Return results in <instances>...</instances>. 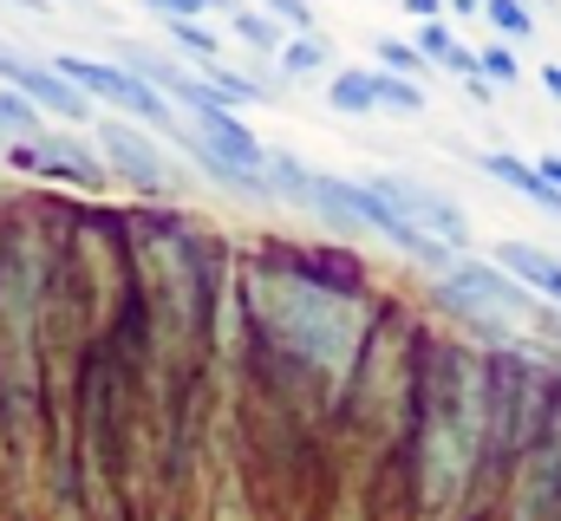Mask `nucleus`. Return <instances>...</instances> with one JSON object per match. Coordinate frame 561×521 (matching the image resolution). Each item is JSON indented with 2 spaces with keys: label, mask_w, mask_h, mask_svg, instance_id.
<instances>
[{
  "label": "nucleus",
  "mask_w": 561,
  "mask_h": 521,
  "mask_svg": "<svg viewBox=\"0 0 561 521\" xmlns=\"http://www.w3.org/2000/svg\"><path fill=\"white\" fill-rule=\"evenodd\" d=\"M268 326L294 352L320 359L327 372H346L366 339V306L353 293H333L320 280H280V306H268Z\"/></svg>",
  "instance_id": "obj_1"
},
{
  "label": "nucleus",
  "mask_w": 561,
  "mask_h": 521,
  "mask_svg": "<svg viewBox=\"0 0 561 521\" xmlns=\"http://www.w3.org/2000/svg\"><path fill=\"white\" fill-rule=\"evenodd\" d=\"M437 300L450 306V313H463L470 326H483L496 346H510V326H542V300L516 280V274H503L496 260H457L450 274H437Z\"/></svg>",
  "instance_id": "obj_2"
},
{
  "label": "nucleus",
  "mask_w": 561,
  "mask_h": 521,
  "mask_svg": "<svg viewBox=\"0 0 561 521\" xmlns=\"http://www.w3.org/2000/svg\"><path fill=\"white\" fill-rule=\"evenodd\" d=\"M92 105H112L118 118H138V125H150L157 137H183V125H176V112H170V99L157 92V85H144L138 72L125 66V59H85V53H59L53 59Z\"/></svg>",
  "instance_id": "obj_3"
},
{
  "label": "nucleus",
  "mask_w": 561,
  "mask_h": 521,
  "mask_svg": "<svg viewBox=\"0 0 561 521\" xmlns=\"http://www.w3.org/2000/svg\"><path fill=\"white\" fill-rule=\"evenodd\" d=\"M373 189H379V196H386L412 229H419V235L444 242L450 255H463V248H470V216H463L444 189H431V183H419V176H399V170H392V176H373Z\"/></svg>",
  "instance_id": "obj_4"
},
{
  "label": "nucleus",
  "mask_w": 561,
  "mask_h": 521,
  "mask_svg": "<svg viewBox=\"0 0 561 521\" xmlns=\"http://www.w3.org/2000/svg\"><path fill=\"white\" fill-rule=\"evenodd\" d=\"M0 85L20 92L26 105H39L46 118H59V125H85V118H92V99H85L53 59H26V53L0 46Z\"/></svg>",
  "instance_id": "obj_5"
},
{
  "label": "nucleus",
  "mask_w": 561,
  "mask_h": 521,
  "mask_svg": "<svg viewBox=\"0 0 561 521\" xmlns=\"http://www.w3.org/2000/svg\"><path fill=\"white\" fill-rule=\"evenodd\" d=\"M99 150H105V170H118V176H125L131 189H144V196H170V189H176L170 157H163L150 137H138L131 125L99 118Z\"/></svg>",
  "instance_id": "obj_6"
},
{
  "label": "nucleus",
  "mask_w": 561,
  "mask_h": 521,
  "mask_svg": "<svg viewBox=\"0 0 561 521\" xmlns=\"http://www.w3.org/2000/svg\"><path fill=\"white\" fill-rule=\"evenodd\" d=\"M7 163L33 170V176H59V183H79V189H105V163L99 150L72 143V137H33V143H13Z\"/></svg>",
  "instance_id": "obj_7"
},
{
  "label": "nucleus",
  "mask_w": 561,
  "mask_h": 521,
  "mask_svg": "<svg viewBox=\"0 0 561 521\" xmlns=\"http://www.w3.org/2000/svg\"><path fill=\"white\" fill-rule=\"evenodd\" d=\"M196 137H203L222 163H236V170H268L262 137L236 118V105H209V112H196Z\"/></svg>",
  "instance_id": "obj_8"
},
{
  "label": "nucleus",
  "mask_w": 561,
  "mask_h": 521,
  "mask_svg": "<svg viewBox=\"0 0 561 521\" xmlns=\"http://www.w3.org/2000/svg\"><path fill=\"white\" fill-rule=\"evenodd\" d=\"M477 170H483L490 183L516 189L523 202H536L542 216H556V222H561V189L542 176V170H536V163H523V157H510V150H483V157H477Z\"/></svg>",
  "instance_id": "obj_9"
},
{
  "label": "nucleus",
  "mask_w": 561,
  "mask_h": 521,
  "mask_svg": "<svg viewBox=\"0 0 561 521\" xmlns=\"http://www.w3.org/2000/svg\"><path fill=\"white\" fill-rule=\"evenodd\" d=\"M496 267H503V274H516L542 306H556V313H561V255L536 248V242H496Z\"/></svg>",
  "instance_id": "obj_10"
},
{
  "label": "nucleus",
  "mask_w": 561,
  "mask_h": 521,
  "mask_svg": "<svg viewBox=\"0 0 561 521\" xmlns=\"http://www.w3.org/2000/svg\"><path fill=\"white\" fill-rule=\"evenodd\" d=\"M327 105H333L340 118H373V112H379L373 66H346V72H333V85H327Z\"/></svg>",
  "instance_id": "obj_11"
},
{
  "label": "nucleus",
  "mask_w": 561,
  "mask_h": 521,
  "mask_svg": "<svg viewBox=\"0 0 561 521\" xmlns=\"http://www.w3.org/2000/svg\"><path fill=\"white\" fill-rule=\"evenodd\" d=\"M333 66V46L320 39V33H294L287 46H280V72L287 79H313V72H327Z\"/></svg>",
  "instance_id": "obj_12"
},
{
  "label": "nucleus",
  "mask_w": 561,
  "mask_h": 521,
  "mask_svg": "<svg viewBox=\"0 0 561 521\" xmlns=\"http://www.w3.org/2000/svg\"><path fill=\"white\" fill-rule=\"evenodd\" d=\"M373 85H379V112H392V118H419L424 112L419 79H399V72H379V66H373Z\"/></svg>",
  "instance_id": "obj_13"
},
{
  "label": "nucleus",
  "mask_w": 561,
  "mask_h": 521,
  "mask_svg": "<svg viewBox=\"0 0 561 521\" xmlns=\"http://www.w3.org/2000/svg\"><path fill=\"white\" fill-rule=\"evenodd\" d=\"M163 33H170V39H176L196 66H222V39H216L203 20H163Z\"/></svg>",
  "instance_id": "obj_14"
},
{
  "label": "nucleus",
  "mask_w": 561,
  "mask_h": 521,
  "mask_svg": "<svg viewBox=\"0 0 561 521\" xmlns=\"http://www.w3.org/2000/svg\"><path fill=\"white\" fill-rule=\"evenodd\" d=\"M229 26H236V39H242V46H255V53H275V59H280V46H287L275 13H249V7H236V13H229Z\"/></svg>",
  "instance_id": "obj_15"
},
{
  "label": "nucleus",
  "mask_w": 561,
  "mask_h": 521,
  "mask_svg": "<svg viewBox=\"0 0 561 521\" xmlns=\"http://www.w3.org/2000/svg\"><path fill=\"white\" fill-rule=\"evenodd\" d=\"M0 137H7V143H33V137H39V105H26V99L7 92V85H0Z\"/></svg>",
  "instance_id": "obj_16"
},
{
  "label": "nucleus",
  "mask_w": 561,
  "mask_h": 521,
  "mask_svg": "<svg viewBox=\"0 0 561 521\" xmlns=\"http://www.w3.org/2000/svg\"><path fill=\"white\" fill-rule=\"evenodd\" d=\"M483 20H490V26H496L510 46L536 33V13H529V0H490V7H483Z\"/></svg>",
  "instance_id": "obj_17"
},
{
  "label": "nucleus",
  "mask_w": 561,
  "mask_h": 521,
  "mask_svg": "<svg viewBox=\"0 0 561 521\" xmlns=\"http://www.w3.org/2000/svg\"><path fill=\"white\" fill-rule=\"evenodd\" d=\"M477 72H483L490 85H516V79H523V59H516L510 39H496V46H477Z\"/></svg>",
  "instance_id": "obj_18"
},
{
  "label": "nucleus",
  "mask_w": 561,
  "mask_h": 521,
  "mask_svg": "<svg viewBox=\"0 0 561 521\" xmlns=\"http://www.w3.org/2000/svg\"><path fill=\"white\" fill-rule=\"evenodd\" d=\"M379 72H399V79H424L431 59H424L412 39H379Z\"/></svg>",
  "instance_id": "obj_19"
},
{
  "label": "nucleus",
  "mask_w": 561,
  "mask_h": 521,
  "mask_svg": "<svg viewBox=\"0 0 561 521\" xmlns=\"http://www.w3.org/2000/svg\"><path fill=\"white\" fill-rule=\"evenodd\" d=\"M268 13H275L280 26H294V33H313V7L307 0H268Z\"/></svg>",
  "instance_id": "obj_20"
},
{
  "label": "nucleus",
  "mask_w": 561,
  "mask_h": 521,
  "mask_svg": "<svg viewBox=\"0 0 561 521\" xmlns=\"http://www.w3.org/2000/svg\"><path fill=\"white\" fill-rule=\"evenodd\" d=\"M144 7H157L163 20H203V13H216L209 0H144Z\"/></svg>",
  "instance_id": "obj_21"
},
{
  "label": "nucleus",
  "mask_w": 561,
  "mask_h": 521,
  "mask_svg": "<svg viewBox=\"0 0 561 521\" xmlns=\"http://www.w3.org/2000/svg\"><path fill=\"white\" fill-rule=\"evenodd\" d=\"M405 13H419V20H444V0H405Z\"/></svg>",
  "instance_id": "obj_22"
},
{
  "label": "nucleus",
  "mask_w": 561,
  "mask_h": 521,
  "mask_svg": "<svg viewBox=\"0 0 561 521\" xmlns=\"http://www.w3.org/2000/svg\"><path fill=\"white\" fill-rule=\"evenodd\" d=\"M542 92L561 105V66H542Z\"/></svg>",
  "instance_id": "obj_23"
},
{
  "label": "nucleus",
  "mask_w": 561,
  "mask_h": 521,
  "mask_svg": "<svg viewBox=\"0 0 561 521\" xmlns=\"http://www.w3.org/2000/svg\"><path fill=\"white\" fill-rule=\"evenodd\" d=\"M536 170H542V176H549V183L561 189V157H536Z\"/></svg>",
  "instance_id": "obj_24"
},
{
  "label": "nucleus",
  "mask_w": 561,
  "mask_h": 521,
  "mask_svg": "<svg viewBox=\"0 0 561 521\" xmlns=\"http://www.w3.org/2000/svg\"><path fill=\"white\" fill-rule=\"evenodd\" d=\"M444 7H450V13H483L490 0H444Z\"/></svg>",
  "instance_id": "obj_25"
},
{
  "label": "nucleus",
  "mask_w": 561,
  "mask_h": 521,
  "mask_svg": "<svg viewBox=\"0 0 561 521\" xmlns=\"http://www.w3.org/2000/svg\"><path fill=\"white\" fill-rule=\"evenodd\" d=\"M13 7H26V13H46V0H13Z\"/></svg>",
  "instance_id": "obj_26"
},
{
  "label": "nucleus",
  "mask_w": 561,
  "mask_h": 521,
  "mask_svg": "<svg viewBox=\"0 0 561 521\" xmlns=\"http://www.w3.org/2000/svg\"><path fill=\"white\" fill-rule=\"evenodd\" d=\"M209 7H216V13H236V0H209Z\"/></svg>",
  "instance_id": "obj_27"
}]
</instances>
